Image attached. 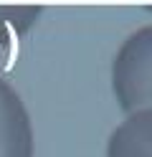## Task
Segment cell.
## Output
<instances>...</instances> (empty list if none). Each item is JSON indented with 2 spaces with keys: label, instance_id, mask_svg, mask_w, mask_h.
<instances>
[{
  "label": "cell",
  "instance_id": "7a4b0ae2",
  "mask_svg": "<svg viewBox=\"0 0 152 157\" xmlns=\"http://www.w3.org/2000/svg\"><path fill=\"white\" fill-rule=\"evenodd\" d=\"M0 157H33V129L28 109L3 76H0Z\"/></svg>",
  "mask_w": 152,
  "mask_h": 157
},
{
  "label": "cell",
  "instance_id": "3957f363",
  "mask_svg": "<svg viewBox=\"0 0 152 157\" xmlns=\"http://www.w3.org/2000/svg\"><path fill=\"white\" fill-rule=\"evenodd\" d=\"M107 157H152V109L124 117L109 134Z\"/></svg>",
  "mask_w": 152,
  "mask_h": 157
},
{
  "label": "cell",
  "instance_id": "6da1fadb",
  "mask_svg": "<svg viewBox=\"0 0 152 157\" xmlns=\"http://www.w3.org/2000/svg\"><path fill=\"white\" fill-rule=\"evenodd\" d=\"M111 89L122 112L152 109V25L124 38L111 63Z\"/></svg>",
  "mask_w": 152,
  "mask_h": 157
}]
</instances>
